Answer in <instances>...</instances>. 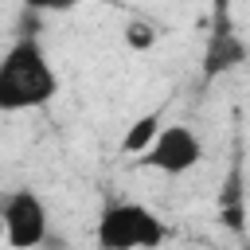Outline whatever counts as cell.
Segmentation results:
<instances>
[{
    "mask_svg": "<svg viewBox=\"0 0 250 250\" xmlns=\"http://www.w3.org/2000/svg\"><path fill=\"white\" fill-rule=\"evenodd\" d=\"M59 94V74L39 39H16L0 55V113L39 109Z\"/></svg>",
    "mask_w": 250,
    "mask_h": 250,
    "instance_id": "obj_1",
    "label": "cell"
},
{
    "mask_svg": "<svg viewBox=\"0 0 250 250\" xmlns=\"http://www.w3.org/2000/svg\"><path fill=\"white\" fill-rule=\"evenodd\" d=\"M164 223L133 199H113L102 207L94 238L102 250H160L164 246Z\"/></svg>",
    "mask_w": 250,
    "mask_h": 250,
    "instance_id": "obj_2",
    "label": "cell"
},
{
    "mask_svg": "<svg viewBox=\"0 0 250 250\" xmlns=\"http://www.w3.org/2000/svg\"><path fill=\"white\" fill-rule=\"evenodd\" d=\"M0 230L12 250H39L51 238V215L47 203L31 188H16L0 199Z\"/></svg>",
    "mask_w": 250,
    "mask_h": 250,
    "instance_id": "obj_3",
    "label": "cell"
},
{
    "mask_svg": "<svg viewBox=\"0 0 250 250\" xmlns=\"http://www.w3.org/2000/svg\"><path fill=\"white\" fill-rule=\"evenodd\" d=\"M246 59H250V47L238 35V27L230 23V12L219 4L215 8V27H211L207 47H203V82H215V78L238 70Z\"/></svg>",
    "mask_w": 250,
    "mask_h": 250,
    "instance_id": "obj_4",
    "label": "cell"
},
{
    "mask_svg": "<svg viewBox=\"0 0 250 250\" xmlns=\"http://www.w3.org/2000/svg\"><path fill=\"white\" fill-rule=\"evenodd\" d=\"M203 160V141L188 125H164L156 145L145 152V164H152L164 176H184Z\"/></svg>",
    "mask_w": 250,
    "mask_h": 250,
    "instance_id": "obj_5",
    "label": "cell"
},
{
    "mask_svg": "<svg viewBox=\"0 0 250 250\" xmlns=\"http://www.w3.org/2000/svg\"><path fill=\"white\" fill-rule=\"evenodd\" d=\"M219 219L227 230L234 234H246V203H242V188H238V164L230 168V180H227V191L219 195Z\"/></svg>",
    "mask_w": 250,
    "mask_h": 250,
    "instance_id": "obj_6",
    "label": "cell"
},
{
    "mask_svg": "<svg viewBox=\"0 0 250 250\" xmlns=\"http://www.w3.org/2000/svg\"><path fill=\"white\" fill-rule=\"evenodd\" d=\"M160 113H141L129 129H125V137H121V152H148L152 145H156V137H160Z\"/></svg>",
    "mask_w": 250,
    "mask_h": 250,
    "instance_id": "obj_7",
    "label": "cell"
},
{
    "mask_svg": "<svg viewBox=\"0 0 250 250\" xmlns=\"http://www.w3.org/2000/svg\"><path fill=\"white\" fill-rule=\"evenodd\" d=\"M125 47H133V51L156 47V27L145 23V20H129V23H125Z\"/></svg>",
    "mask_w": 250,
    "mask_h": 250,
    "instance_id": "obj_8",
    "label": "cell"
},
{
    "mask_svg": "<svg viewBox=\"0 0 250 250\" xmlns=\"http://www.w3.org/2000/svg\"><path fill=\"white\" fill-rule=\"evenodd\" d=\"M39 23H43V12L39 8H23L20 12V39H39Z\"/></svg>",
    "mask_w": 250,
    "mask_h": 250,
    "instance_id": "obj_9",
    "label": "cell"
}]
</instances>
